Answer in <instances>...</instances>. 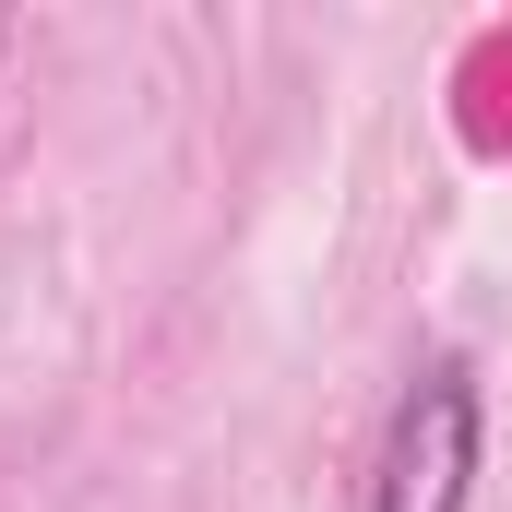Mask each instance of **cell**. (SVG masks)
Masks as SVG:
<instances>
[{
	"label": "cell",
	"mask_w": 512,
	"mask_h": 512,
	"mask_svg": "<svg viewBox=\"0 0 512 512\" xmlns=\"http://www.w3.org/2000/svg\"><path fill=\"white\" fill-rule=\"evenodd\" d=\"M0 36H12V24H0Z\"/></svg>",
	"instance_id": "2"
},
{
	"label": "cell",
	"mask_w": 512,
	"mask_h": 512,
	"mask_svg": "<svg viewBox=\"0 0 512 512\" xmlns=\"http://www.w3.org/2000/svg\"><path fill=\"white\" fill-rule=\"evenodd\" d=\"M477 477V370L465 358H429L405 405L382 429V465H370V512H465Z\"/></svg>",
	"instance_id": "1"
}]
</instances>
